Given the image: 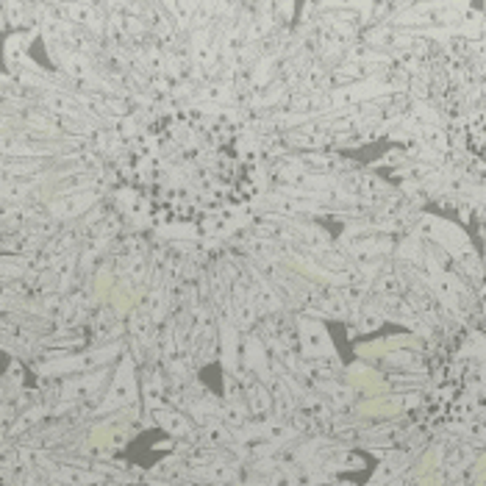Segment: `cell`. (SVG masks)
Masks as SVG:
<instances>
[{
    "instance_id": "6da1fadb",
    "label": "cell",
    "mask_w": 486,
    "mask_h": 486,
    "mask_svg": "<svg viewBox=\"0 0 486 486\" xmlns=\"http://www.w3.org/2000/svg\"><path fill=\"white\" fill-rule=\"evenodd\" d=\"M436 403L447 422L486 431V331L464 339L439 373Z\"/></svg>"
}]
</instances>
